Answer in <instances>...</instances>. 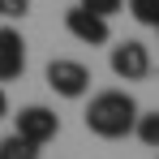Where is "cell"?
<instances>
[{
    "label": "cell",
    "instance_id": "3",
    "mask_svg": "<svg viewBox=\"0 0 159 159\" xmlns=\"http://www.w3.org/2000/svg\"><path fill=\"white\" fill-rule=\"evenodd\" d=\"M48 86H52L60 99H82L86 90H90V69L82 65V60H52L48 65Z\"/></svg>",
    "mask_w": 159,
    "mask_h": 159
},
{
    "label": "cell",
    "instance_id": "13",
    "mask_svg": "<svg viewBox=\"0 0 159 159\" xmlns=\"http://www.w3.org/2000/svg\"><path fill=\"white\" fill-rule=\"evenodd\" d=\"M155 30H159V26H155Z\"/></svg>",
    "mask_w": 159,
    "mask_h": 159
},
{
    "label": "cell",
    "instance_id": "7",
    "mask_svg": "<svg viewBox=\"0 0 159 159\" xmlns=\"http://www.w3.org/2000/svg\"><path fill=\"white\" fill-rule=\"evenodd\" d=\"M133 133H138V142H142V146L159 151V107H155V112H138V125H133Z\"/></svg>",
    "mask_w": 159,
    "mask_h": 159
},
{
    "label": "cell",
    "instance_id": "1",
    "mask_svg": "<svg viewBox=\"0 0 159 159\" xmlns=\"http://www.w3.org/2000/svg\"><path fill=\"white\" fill-rule=\"evenodd\" d=\"M133 125H138V103H133L129 90H99L86 103V129L95 138L116 142V138L133 133Z\"/></svg>",
    "mask_w": 159,
    "mask_h": 159
},
{
    "label": "cell",
    "instance_id": "8",
    "mask_svg": "<svg viewBox=\"0 0 159 159\" xmlns=\"http://www.w3.org/2000/svg\"><path fill=\"white\" fill-rule=\"evenodd\" d=\"M0 159H39V146L26 142V138H17V133H9L0 142Z\"/></svg>",
    "mask_w": 159,
    "mask_h": 159
},
{
    "label": "cell",
    "instance_id": "10",
    "mask_svg": "<svg viewBox=\"0 0 159 159\" xmlns=\"http://www.w3.org/2000/svg\"><path fill=\"white\" fill-rule=\"evenodd\" d=\"M82 9H90V13H99V17H112V13H120V4L125 0H78Z\"/></svg>",
    "mask_w": 159,
    "mask_h": 159
},
{
    "label": "cell",
    "instance_id": "9",
    "mask_svg": "<svg viewBox=\"0 0 159 159\" xmlns=\"http://www.w3.org/2000/svg\"><path fill=\"white\" fill-rule=\"evenodd\" d=\"M129 13L142 26H159V0H129Z\"/></svg>",
    "mask_w": 159,
    "mask_h": 159
},
{
    "label": "cell",
    "instance_id": "11",
    "mask_svg": "<svg viewBox=\"0 0 159 159\" xmlns=\"http://www.w3.org/2000/svg\"><path fill=\"white\" fill-rule=\"evenodd\" d=\"M30 0H0V17H26Z\"/></svg>",
    "mask_w": 159,
    "mask_h": 159
},
{
    "label": "cell",
    "instance_id": "5",
    "mask_svg": "<svg viewBox=\"0 0 159 159\" xmlns=\"http://www.w3.org/2000/svg\"><path fill=\"white\" fill-rule=\"evenodd\" d=\"M112 73L125 78V82H142L151 73V52H146V43H138V39L116 43V48H112Z\"/></svg>",
    "mask_w": 159,
    "mask_h": 159
},
{
    "label": "cell",
    "instance_id": "4",
    "mask_svg": "<svg viewBox=\"0 0 159 159\" xmlns=\"http://www.w3.org/2000/svg\"><path fill=\"white\" fill-rule=\"evenodd\" d=\"M65 30H69L78 43H86V48H99V43H107V39H112V30H107V17L90 13V9H82V4L65 9Z\"/></svg>",
    "mask_w": 159,
    "mask_h": 159
},
{
    "label": "cell",
    "instance_id": "2",
    "mask_svg": "<svg viewBox=\"0 0 159 159\" xmlns=\"http://www.w3.org/2000/svg\"><path fill=\"white\" fill-rule=\"evenodd\" d=\"M13 133L26 138V142H34V146H48L56 133H60V116H56L52 107H43V103H30V107H22L13 116Z\"/></svg>",
    "mask_w": 159,
    "mask_h": 159
},
{
    "label": "cell",
    "instance_id": "12",
    "mask_svg": "<svg viewBox=\"0 0 159 159\" xmlns=\"http://www.w3.org/2000/svg\"><path fill=\"white\" fill-rule=\"evenodd\" d=\"M4 116H9V95L0 90V120H4Z\"/></svg>",
    "mask_w": 159,
    "mask_h": 159
},
{
    "label": "cell",
    "instance_id": "6",
    "mask_svg": "<svg viewBox=\"0 0 159 159\" xmlns=\"http://www.w3.org/2000/svg\"><path fill=\"white\" fill-rule=\"evenodd\" d=\"M22 69H26V39L13 26H0V82L22 78Z\"/></svg>",
    "mask_w": 159,
    "mask_h": 159
}]
</instances>
